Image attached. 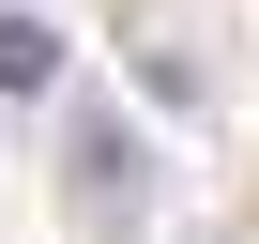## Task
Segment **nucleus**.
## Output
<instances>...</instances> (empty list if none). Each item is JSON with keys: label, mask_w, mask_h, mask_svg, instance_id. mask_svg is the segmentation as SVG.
I'll return each mask as SVG.
<instances>
[{"label": "nucleus", "mask_w": 259, "mask_h": 244, "mask_svg": "<svg viewBox=\"0 0 259 244\" xmlns=\"http://www.w3.org/2000/svg\"><path fill=\"white\" fill-rule=\"evenodd\" d=\"M76 198L122 229V214H138V138H122V122H92V138H76Z\"/></svg>", "instance_id": "1"}, {"label": "nucleus", "mask_w": 259, "mask_h": 244, "mask_svg": "<svg viewBox=\"0 0 259 244\" xmlns=\"http://www.w3.org/2000/svg\"><path fill=\"white\" fill-rule=\"evenodd\" d=\"M61 92V31L46 16H0V107H46Z\"/></svg>", "instance_id": "2"}]
</instances>
